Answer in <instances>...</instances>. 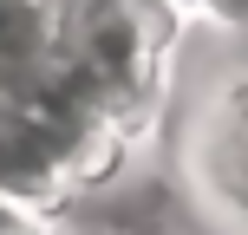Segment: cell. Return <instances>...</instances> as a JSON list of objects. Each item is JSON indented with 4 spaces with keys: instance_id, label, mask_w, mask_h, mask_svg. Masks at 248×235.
Masks as SVG:
<instances>
[]
</instances>
